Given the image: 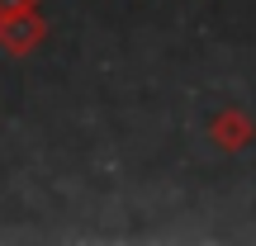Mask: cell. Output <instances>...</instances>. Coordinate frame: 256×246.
Wrapping results in <instances>:
<instances>
[{"mask_svg":"<svg viewBox=\"0 0 256 246\" xmlns=\"http://www.w3.org/2000/svg\"><path fill=\"white\" fill-rule=\"evenodd\" d=\"M209 137L223 147V152H242V147L252 142V119L238 109V104H228V109H223L218 119L209 123Z\"/></svg>","mask_w":256,"mask_h":246,"instance_id":"obj_1","label":"cell"}]
</instances>
